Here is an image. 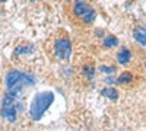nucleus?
I'll return each instance as SVG.
<instances>
[{"label":"nucleus","instance_id":"nucleus-1","mask_svg":"<svg viewBox=\"0 0 146 131\" xmlns=\"http://www.w3.org/2000/svg\"><path fill=\"white\" fill-rule=\"evenodd\" d=\"M54 102V95L53 92H41L38 95H35V98L31 102L29 106V115L31 120L34 121H40L47 112V109L50 108Z\"/></svg>","mask_w":146,"mask_h":131},{"label":"nucleus","instance_id":"nucleus-2","mask_svg":"<svg viewBox=\"0 0 146 131\" xmlns=\"http://www.w3.org/2000/svg\"><path fill=\"white\" fill-rule=\"evenodd\" d=\"M23 85H34V77L28 73H22L18 70H10L7 76H6V86L9 92H15V93H21Z\"/></svg>","mask_w":146,"mask_h":131},{"label":"nucleus","instance_id":"nucleus-3","mask_svg":"<svg viewBox=\"0 0 146 131\" xmlns=\"http://www.w3.org/2000/svg\"><path fill=\"white\" fill-rule=\"evenodd\" d=\"M54 51L56 55L62 60H69L72 54V42L67 38H58L54 42Z\"/></svg>","mask_w":146,"mask_h":131},{"label":"nucleus","instance_id":"nucleus-4","mask_svg":"<svg viewBox=\"0 0 146 131\" xmlns=\"http://www.w3.org/2000/svg\"><path fill=\"white\" fill-rule=\"evenodd\" d=\"M0 115H2L6 121L9 122H15L16 121V117H18V109L15 106H10V105H3L2 109H0Z\"/></svg>","mask_w":146,"mask_h":131},{"label":"nucleus","instance_id":"nucleus-5","mask_svg":"<svg viewBox=\"0 0 146 131\" xmlns=\"http://www.w3.org/2000/svg\"><path fill=\"white\" fill-rule=\"evenodd\" d=\"M88 9H89V5L85 2V0H76L75 5H73V15L80 18Z\"/></svg>","mask_w":146,"mask_h":131},{"label":"nucleus","instance_id":"nucleus-6","mask_svg":"<svg viewBox=\"0 0 146 131\" xmlns=\"http://www.w3.org/2000/svg\"><path fill=\"white\" fill-rule=\"evenodd\" d=\"M130 60H131V53H130V50L126 48V47H123V48L118 51V54H117V61H118V64L126 66Z\"/></svg>","mask_w":146,"mask_h":131},{"label":"nucleus","instance_id":"nucleus-7","mask_svg":"<svg viewBox=\"0 0 146 131\" xmlns=\"http://www.w3.org/2000/svg\"><path fill=\"white\" fill-rule=\"evenodd\" d=\"M101 95L105 96V98H108V99H111V101H117L118 99V92L114 88H105V89H102Z\"/></svg>","mask_w":146,"mask_h":131},{"label":"nucleus","instance_id":"nucleus-8","mask_svg":"<svg viewBox=\"0 0 146 131\" xmlns=\"http://www.w3.org/2000/svg\"><path fill=\"white\" fill-rule=\"evenodd\" d=\"M80 18H82V20L86 23V25H89V23H92V22L95 20V18H96V12H95L92 7H89V9L85 12V13H83Z\"/></svg>","mask_w":146,"mask_h":131},{"label":"nucleus","instance_id":"nucleus-9","mask_svg":"<svg viewBox=\"0 0 146 131\" xmlns=\"http://www.w3.org/2000/svg\"><path fill=\"white\" fill-rule=\"evenodd\" d=\"M133 35H135V39H136L140 45H146V31H145V29L136 28L135 32H133Z\"/></svg>","mask_w":146,"mask_h":131},{"label":"nucleus","instance_id":"nucleus-10","mask_svg":"<svg viewBox=\"0 0 146 131\" xmlns=\"http://www.w3.org/2000/svg\"><path fill=\"white\" fill-rule=\"evenodd\" d=\"M131 80H133V74L130 71H123V73L118 76L115 83H118V85H126V83H131Z\"/></svg>","mask_w":146,"mask_h":131},{"label":"nucleus","instance_id":"nucleus-11","mask_svg":"<svg viewBox=\"0 0 146 131\" xmlns=\"http://www.w3.org/2000/svg\"><path fill=\"white\" fill-rule=\"evenodd\" d=\"M117 45H118V39L115 37H113V35L105 37V39H104V47L105 48H111V47H117Z\"/></svg>","mask_w":146,"mask_h":131},{"label":"nucleus","instance_id":"nucleus-12","mask_svg":"<svg viewBox=\"0 0 146 131\" xmlns=\"http://www.w3.org/2000/svg\"><path fill=\"white\" fill-rule=\"evenodd\" d=\"M82 73L86 76L88 80H92L95 77V68H94V66H85L82 68Z\"/></svg>","mask_w":146,"mask_h":131},{"label":"nucleus","instance_id":"nucleus-13","mask_svg":"<svg viewBox=\"0 0 146 131\" xmlns=\"http://www.w3.org/2000/svg\"><path fill=\"white\" fill-rule=\"evenodd\" d=\"M32 47H29V48H27L25 45H19L18 48L15 50V57H18V55H21V54H28V53H32Z\"/></svg>","mask_w":146,"mask_h":131},{"label":"nucleus","instance_id":"nucleus-14","mask_svg":"<svg viewBox=\"0 0 146 131\" xmlns=\"http://www.w3.org/2000/svg\"><path fill=\"white\" fill-rule=\"evenodd\" d=\"M100 71H102L104 74H111L115 71V67H108V66H101Z\"/></svg>","mask_w":146,"mask_h":131},{"label":"nucleus","instance_id":"nucleus-15","mask_svg":"<svg viewBox=\"0 0 146 131\" xmlns=\"http://www.w3.org/2000/svg\"><path fill=\"white\" fill-rule=\"evenodd\" d=\"M29 2H36V0H29Z\"/></svg>","mask_w":146,"mask_h":131}]
</instances>
